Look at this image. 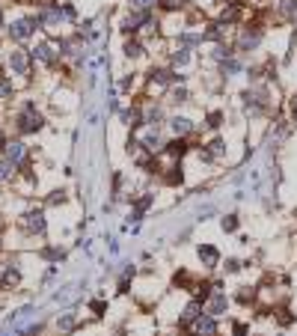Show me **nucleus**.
I'll use <instances>...</instances> for the list:
<instances>
[{
	"label": "nucleus",
	"mask_w": 297,
	"mask_h": 336,
	"mask_svg": "<svg viewBox=\"0 0 297 336\" xmlns=\"http://www.w3.org/2000/svg\"><path fill=\"white\" fill-rule=\"evenodd\" d=\"M158 119H161V107L148 110V116H146V122H148V125H158Z\"/></svg>",
	"instance_id": "obj_27"
},
{
	"label": "nucleus",
	"mask_w": 297,
	"mask_h": 336,
	"mask_svg": "<svg viewBox=\"0 0 297 336\" xmlns=\"http://www.w3.org/2000/svg\"><path fill=\"white\" fill-rule=\"evenodd\" d=\"M6 283H18V271H6Z\"/></svg>",
	"instance_id": "obj_35"
},
{
	"label": "nucleus",
	"mask_w": 297,
	"mask_h": 336,
	"mask_svg": "<svg viewBox=\"0 0 297 336\" xmlns=\"http://www.w3.org/2000/svg\"><path fill=\"white\" fill-rule=\"evenodd\" d=\"M18 128L27 134V131H36V128H42V116L36 113V107L33 104H27L24 107V113H21V119H18Z\"/></svg>",
	"instance_id": "obj_1"
},
{
	"label": "nucleus",
	"mask_w": 297,
	"mask_h": 336,
	"mask_svg": "<svg viewBox=\"0 0 297 336\" xmlns=\"http://www.w3.org/2000/svg\"><path fill=\"white\" fill-rule=\"evenodd\" d=\"M184 99H187V90H176L173 93V101H184Z\"/></svg>",
	"instance_id": "obj_31"
},
{
	"label": "nucleus",
	"mask_w": 297,
	"mask_h": 336,
	"mask_svg": "<svg viewBox=\"0 0 297 336\" xmlns=\"http://www.w3.org/2000/svg\"><path fill=\"white\" fill-rule=\"evenodd\" d=\"M220 119H223L220 113H211V116H208V125H211V128H217V125H220Z\"/></svg>",
	"instance_id": "obj_32"
},
{
	"label": "nucleus",
	"mask_w": 297,
	"mask_h": 336,
	"mask_svg": "<svg viewBox=\"0 0 297 336\" xmlns=\"http://www.w3.org/2000/svg\"><path fill=\"white\" fill-rule=\"evenodd\" d=\"M152 80H155V83H161V87H167V83L181 80V77H178V74H173L170 68H158V71H152Z\"/></svg>",
	"instance_id": "obj_8"
},
{
	"label": "nucleus",
	"mask_w": 297,
	"mask_h": 336,
	"mask_svg": "<svg viewBox=\"0 0 297 336\" xmlns=\"http://www.w3.org/2000/svg\"><path fill=\"white\" fill-rule=\"evenodd\" d=\"M33 60L54 63V51H51V45H36V48H33Z\"/></svg>",
	"instance_id": "obj_14"
},
{
	"label": "nucleus",
	"mask_w": 297,
	"mask_h": 336,
	"mask_svg": "<svg viewBox=\"0 0 297 336\" xmlns=\"http://www.w3.org/2000/svg\"><path fill=\"white\" fill-rule=\"evenodd\" d=\"M33 315H36V309H33V306H24V309H18V312H12V315H9V324H15V327L21 330V327H24V321H30Z\"/></svg>",
	"instance_id": "obj_6"
},
{
	"label": "nucleus",
	"mask_w": 297,
	"mask_h": 336,
	"mask_svg": "<svg viewBox=\"0 0 297 336\" xmlns=\"http://www.w3.org/2000/svg\"><path fill=\"white\" fill-rule=\"evenodd\" d=\"M217 333V321L211 315H199L196 318V336H214Z\"/></svg>",
	"instance_id": "obj_3"
},
{
	"label": "nucleus",
	"mask_w": 297,
	"mask_h": 336,
	"mask_svg": "<svg viewBox=\"0 0 297 336\" xmlns=\"http://www.w3.org/2000/svg\"><path fill=\"white\" fill-rule=\"evenodd\" d=\"M238 226V220H235V214H229V217H223V229H226V232H232Z\"/></svg>",
	"instance_id": "obj_28"
},
{
	"label": "nucleus",
	"mask_w": 297,
	"mask_h": 336,
	"mask_svg": "<svg viewBox=\"0 0 297 336\" xmlns=\"http://www.w3.org/2000/svg\"><path fill=\"white\" fill-rule=\"evenodd\" d=\"M259 42H262V33H259V30H253V33L247 30V33L241 36V51H253Z\"/></svg>",
	"instance_id": "obj_10"
},
{
	"label": "nucleus",
	"mask_w": 297,
	"mask_h": 336,
	"mask_svg": "<svg viewBox=\"0 0 297 336\" xmlns=\"http://www.w3.org/2000/svg\"><path fill=\"white\" fill-rule=\"evenodd\" d=\"M125 54H128V57H140V54H143L140 42H128V45H125Z\"/></svg>",
	"instance_id": "obj_21"
},
{
	"label": "nucleus",
	"mask_w": 297,
	"mask_h": 336,
	"mask_svg": "<svg viewBox=\"0 0 297 336\" xmlns=\"http://www.w3.org/2000/svg\"><path fill=\"white\" fill-rule=\"evenodd\" d=\"M214 57H217V60H229V51H226V48H217Z\"/></svg>",
	"instance_id": "obj_33"
},
{
	"label": "nucleus",
	"mask_w": 297,
	"mask_h": 336,
	"mask_svg": "<svg viewBox=\"0 0 297 336\" xmlns=\"http://www.w3.org/2000/svg\"><path fill=\"white\" fill-rule=\"evenodd\" d=\"M170 125H173V131H176L178 137H181V134H190V131H193V122H190V119H184V116H176Z\"/></svg>",
	"instance_id": "obj_13"
},
{
	"label": "nucleus",
	"mask_w": 297,
	"mask_h": 336,
	"mask_svg": "<svg viewBox=\"0 0 297 336\" xmlns=\"http://www.w3.org/2000/svg\"><path fill=\"white\" fill-rule=\"evenodd\" d=\"M0 21H3V18H0Z\"/></svg>",
	"instance_id": "obj_42"
},
{
	"label": "nucleus",
	"mask_w": 297,
	"mask_h": 336,
	"mask_svg": "<svg viewBox=\"0 0 297 336\" xmlns=\"http://www.w3.org/2000/svg\"><path fill=\"white\" fill-rule=\"evenodd\" d=\"M173 63H176V66H184V63H187V48H178V51L173 54Z\"/></svg>",
	"instance_id": "obj_22"
},
{
	"label": "nucleus",
	"mask_w": 297,
	"mask_h": 336,
	"mask_svg": "<svg viewBox=\"0 0 297 336\" xmlns=\"http://www.w3.org/2000/svg\"><path fill=\"white\" fill-rule=\"evenodd\" d=\"M181 42H184V45H199V42H202V36H196V33H184V36H181Z\"/></svg>",
	"instance_id": "obj_26"
},
{
	"label": "nucleus",
	"mask_w": 297,
	"mask_h": 336,
	"mask_svg": "<svg viewBox=\"0 0 297 336\" xmlns=\"http://www.w3.org/2000/svg\"><path fill=\"white\" fill-rule=\"evenodd\" d=\"M12 173V164H6V161H0V182H3L6 176Z\"/></svg>",
	"instance_id": "obj_29"
},
{
	"label": "nucleus",
	"mask_w": 297,
	"mask_h": 336,
	"mask_svg": "<svg viewBox=\"0 0 297 336\" xmlns=\"http://www.w3.org/2000/svg\"><path fill=\"white\" fill-rule=\"evenodd\" d=\"M24 226H27L30 232H45V214H42V211H30V214L24 217Z\"/></svg>",
	"instance_id": "obj_4"
},
{
	"label": "nucleus",
	"mask_w": 297,
	"mask_h": 336,
	"mask_svg": "<svg viewBox=\"0 0 297 336\" xmlns=\"http://www.w3.org/2000/svg\"><path fill=\"white\" fill-rule=\"evenodd\" d=\"M294 122H297V107H294Z\"/></svg>",
	"instance_id": "obj_38"
},
{
	"label": "nucleus",
	"mask_w": 297,
	"mask_h": 336,
	"mask_svg": "<svg viewBox=\"0 0 297 336\" xmlns=\"http://www.w3.org/2000/svg\"><path fill=\"white\" fill-rule=\"evenodd\" d=\"M9 68H12L15 74H27V68H30L27 54H24V51H12V54H9Z\"/></svg>",
	"instance_id": "obj_2"
},
{
	"label": "nucleus",
	"mask_w": 297,
	"mask_h": 336,
	"mask_svg": "<svg viewBox=\"0 0 297 336\" xmlns=\"http://www.w3.org/2000/svg\"><path fill=\"white\" fill-rule=\"evenodd\" d=\"M0 336H9V333H0Z\"/></svg>",
	"instance_id": "obj_39"
},
{
	"label": "nucleus",
	"mask_w": 297,
	"mask_h": 336,
	"mask_svg": "<svg viewBox=\"0 0 297 336\" xmlns=\"http://www.w3.org/2000/svg\"><path fill=\"white\" fill-rule=\"evenodd\" d=\"M122 119H125L131 128H134V125H140V113H137V110H125V113H122Z\"/></svg>",
	"instance_id": "obj_20"
},
{
	"label": "nucleus",
	"mask_w": 297,
	"mask_h": 336,
	"mask_svg": "<svg viewBox=\"0 0 297 336\" xmlns=\"http://www.w3.org/2000/svg\"><path fill=\"white\" fill-rule=\"evenodd\" d=\"M196 318H199V303L193 301V303L184 306V312H181V324H190V321H196Z\"/></svg>",
	"instance_id": "obj_15"
},
{
	"label": "nucleus",
	"mask_w": 297,
	"mask_h": 336,
	"mask_svg": "<svg viewBox=\"0 0 297 336\" xmlns=\"http://www.w3.org/2000/svg\"><path fill=\"white\" fill-rule=\"evenodd\" d=\"M57 327H59L62 333H68V330H74V312H65V315H59V321H57Z\"/></svg>",
	"instance_id": "obj_16"
},
{
	"label": "nucleus",
	"mask_w": 297,
	"mask_h": 336,
	"mask_svg": "<svg viewBox=\"0 0 297 336\" xmlns=\"http://www.w3.org/2000/svg\"><path fill=\"white\" fill-rule=\"evenodd\" d=\"M9 93H12V83L3 80V83H0V96H9Z\"/></svg>",
	"instance_id": "obj_34"
},
{
	"label": "nucleus",
	"mask_w": 297,
	"mask_h": 336,
	"mask_svg": "<svg viewBox=\"0 0 297 336\" xmlns=\"http://www.w3.org/2000/svg\"><path fill=\"white\" fill-rule=\"evenodd\" d=\"M81 289H84V283H74V286H68L65 292H57V303H65V301H71V298H78L81 295Z\"/></svg>",
	"instance_id": "obj_12"
},
{
	"label": "nucleus",
	"mask_w": 297,
	"mask_h": 336,
	"mask_svg": "<svg viewBox=\"0 0 297 336\" xmlns=\"http://www.w3.org/2000/svg\"><path fill=\"white\" fill-rule=\"evenodd\" d=\"M223 309H226V295H223V292H214V298L208 301V312H211V315H220Z\"/></svg>",
	"instance_id": "obj_7"
},
{
	"label": "nucleus",
	"mask_w": 297,
	"mask_h": 336,
	"mask_svg": "<svg viewBox=\"0 0 297 336\" xmlns=\"http://www.w3.org/2000/svg\"><path fill=\"white\" fill-rule=\"evenodd\" d=\"M294 107H297V101H294Z\"/></svg>",
	"instance_id": "obj_40"
},
{
	"label": "nucleus",
	"mask_w": 297,
	"mask_h": 336,
	"mask_svg": "<svg viewBox=\"0 0 297 336\" xmlns=\"http://www.w3.org/2000/svg\"><path fill=\"white\" fill-rule=\"evenodd\" d=\"M181 3H184V0H167V6H170V9H176V6H181Z\"/></svg>",
	"instance_id": "obj_37"
},
{
	"label": "nucleus",
	"mask_w": 297,
	"mask_h": 336,
	"mask_svg": "<svg viewBox=\"0 0 297 336\" xmlns=\"http://www.w3.org/2000/svg\"><path fill=\"white\" fill-rule=\"evenodd\" d=\"M167 152H170V155H176V158H178V155H184V143H181V140H173V143H170V149H167Z\"/></svg>",
	"instance_id": "obj_23"
},
{
	"label": "nucleus",
	"mask_w": 297,
	"mask_h": 336,
	"mask_svg": "<svg viewBox=\"0 0 297 336\" xmlns=\"http://www.w3.org/2000/svg\"><path fill=\"white\" fill-rule=\"evenodd\" d=\"M226 268H229V271H238V268H241V262H235V259H229V262H226Z\"/></svg>",
	"instance_id": "obj_36"
},
{
	"label": "nucleus",
	"mask_w": 297,
	"mask_h": 336,
	"mask_svg": "<svg viewBox=\"0 0 297 336\" xmlns=\"http://www.w3.org/2000/svg\"><path fill=\"white\" fill-rule=\"evenodd\" d=\"M238 71H241L238 60H223V74H238Z\"/></svg>",
	"instance_id": "obj_19"
},
{
	"label": "nucleus",
	"mask_w": 297,
	"mask_h": 336,
	"mask_svg": "<svg viewBox=\"0 0 297 336\" xmlns=\"http://www.w3.org/2000/svg\"><path fill=\"white\" fill-rule=\"evenodd\" d=\"M205 39H220V27H217V24H214V27H211V30H208V33H205Z\"/></svg>",
	"instance_id": "obj_30"
},
{
	"label": "nucleus",
	"mask_w": 297,
	"mask_h": 336,
	"mask_svg": "<svg viewBox=\"0 0 297 336\" xmlns=\"http://www.w3.org/2000/svg\"><path fill=\"white\" fill-rule=\"evenodd\" d=\"M3 149H6V158H9V164H18V161L24 158V143H6Z\"/></svg>",
	"instance_id": "obj_11"
},
{
	"label": "nucleus",
	"mask_w": 297,
	"mask_h": 336,
	"mask_svg": "<svg viewBox=\"0 0 297 336\" xmlns=\"http://www.w3.org/2000/svg\"><path fill=\"white\" fill-rule=\"evenodd\" d=\"M143 21H146V15H128V18H125V30H128V33H134V30H140V24H143Z\"/></svg>",
	"instance_id": "obj_17"
},
{
	"label": "nucleus",
	"mask_w": 297,
	"mask_h": 336,
	"mask_svg": "<svg viewBox=\"0 0 297 336\" xmlns=\"http://www.w3.org/2000/svg\"><path fill=\"white\" fill-rule=\"evenodd\" d=\"M0 140H3V137H0Z\"/></svg>",
	"instance_id": "obj_41"
},
{
	"label": "nucleus",
	"mask_w": 297,
	"mask_h": 336,
	"mask_svg": "<svg viewBox=\"0 0 297 336\" xmlns=\"http://www.w3.org/2000/svg\"><path fill=\"white\" fill-rule=\"evenodd\" d=\"M235 18H238V9H235V6L223 9V15H220V21H235Z\"/></svg>",
	"instance_id": "obj_24"
},
{
	"label": "nucleus",
	"mask_w": 297,
	"mask_h": 336,
	"mask_svg": "<svg viewBox=\"0 0 297 336\" xmlns=\"http://www.w3.org/2000/svg\"><path fill=\"white\" fill-rule=\"evenodd\" d=\"M33 21H15L12 27H9V33H12V39H27L30 33H33Z\"/></svg>",
	"instance_id": "obj_5"
},
{
	"label": "nucleus",
	"mask_w": 297,
	"mask_h": 336,
	"mask_svg": "<svg viewBox=\"0 0 297 336\" xmlns=\"http://www.w3.org/2000/svg\"><path fill=\"white\" fill-rule=\"evenodd\" d=\"M143 146H146V149H152V152H158V149H161V137H158V131H152V134H146Z\"/></svg>",
	"instance_id": "obj_18"
},
{
	"label": "nucleus",
	"mask_w": 297,
	"mask_h": 336,
	"mask_svg": "<svg viewBox=\"0 0 297 336\" xmlns=\"http://www.w3.org/2000/svg\"><path fill=\"white\" fill-rule=\"evenodd\" d=\"M199 259H202V262H205V265L211 268V265H217V259H220V253H217V250H214V247H208V244H202V247H199Z\"/></svg>",
	"instance_id": "obj_9"
},
{
	"label": "nucleus",
	"mask_w": 297,
	"mask_h": 336,
	"mask_svg": "<svg viewBox=\"0 0 297 336\" xmlns=\"http://www.w3.org/2000/svg\"><path fill=\"white\" fill-rule=\"evenodd\" d=\"M131 3H134L137 9H152V6L158 3V0H131Z\"/></svg>",
	"instance_id": "obj_25"
}]
</instances>
